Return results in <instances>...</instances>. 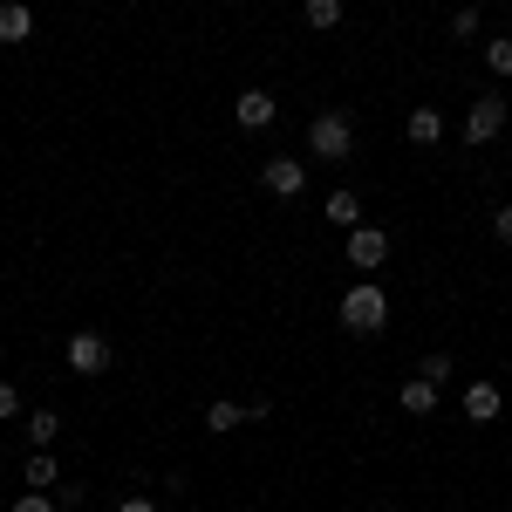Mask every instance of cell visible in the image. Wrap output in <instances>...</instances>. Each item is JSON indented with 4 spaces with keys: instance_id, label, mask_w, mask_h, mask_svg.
<instances>
[{
    "instance_id": "6da1fadb",
    "label": "cell",
    "mask_w": 512,
    "mask_h": 512,
    "mask_svg": "<svg viewBox=\"0 0 512 512\" xmlns=\"http://www.w3.org/2000/svg\"><path fill=\"white\" fill-rule=\"evenodd\" d=\"M383 321H390V294L376 280H355L349 294H342V328L349 335H383Z\"/></svg>"
},
{
    "instance_id": "7a4b0ae2",
    "label": "cell",
    "mask_w": 512,
    "mask_h": 512,
    "mask_svg": "<svg viewBox=\"0 0 512 512\" xmlns=\"http://www.w3.org/2000/svg\"><path fill=\"white\" fill-rule=\"evenodd\" d=\"M308 151H315L321 164H342L355 151V117L349 110H321V117L308 123Z\"/></svg>"
},
{
    "instance_id": "3957f363",
    "label": "cell",
    "mask_w": 512,
    "mask_h": 512,
    "mask_svg": "<svg viewBox=\"0 0 512 512\" xmlns=\"http://www.w3.org/2000/svg\"><path fill=\"white\" fill-rule=\"evenodd\" d=\"M62 362H69L76 376H110V335H103V328H76V335L62 342Z\"/></svg>"
},
{
    "instance_id": "277c9868",
    "label": "cell",
    "mask_w": 512,
    "mask_h": 512,
    "mask_svg": "<svg viewBox=\"0 0 512 512\" xmlns=\"http://www.w3.org/2000/svg\"><path fill=\"white\" fill-rule=\"evenodd\" d=\"M512 123V96H472V110H465V144H492L499 130Z\"/></svg>"
},
{
    "instance_id": "5b68a950",
    "label": "cell",
    "mask_w": 512,
    "mask_h": 512,
    "mask_svg": "<svg viewBox=\"0 0 512 512\" xmlns=\"http://www.w3.org/2000/svg\"><path fill=\"white\" fill-rule=\"evenodd\" d=\"M349 267L355 274H383V267H390V233H383V226H355L349 233Z\"/></svg>"
},
{
    "instance_id": "8992f818",
    "label": "cell",
    "mask_w": 512,
    "mask_h": 512,
    "mask_svg": "<svg viewBox=\"0 0 512 512\" xmlns=\"http://www.w3.org/2000/svg\"><path fill=\"white\" fill-rule=\"evenodd\" d=\"M260 192L301 198V192H308V164H301V158H267V164H260Z\"/></svg>"
},
{
    "instance_id": "52a82bcc",
    "label": "cell",
    "mask_w": 512,
    "mask_h": 512,
    "mask_svg": "<svg viewBox=\"0 0 512 512\" xmlns=\"http://www.w3.org/2000/svg\"><path fill=\"white\" fill-rule=\"evenodd\" d=\"M233 117H239V130H274V117H280V103H274V89H239V103H233Z\"/></svg>"
},
{
    "instance_id": "ba28073f",
    "label": "cell",
    "mask_w": 512,
    "mask_h": 512,
    "mask_svg": "<svg viewBox=\"0 0 512 512\" xmlns=\"http://www.w3.org/2000/svg\"><path fill=\"white\" fill-rule=\"evenodd\" d=\"M403 137H410L417 151H437V144H444V110H437V103H417V110L403 117Z\"/></svg>"
},
{
    "instance_id": "9c48e42d",
    "label": "cell",
    "mask_w": 512,
    "mask_h": 512,
    "mask_svg": "<svg viewBox=\"0 0 512 512\" xmlns=\"http://www.w3.org/2000/svg\"><path fill=\"white\" fill-rule=\"evenodd\" d=\"M458 410H465V424H492V417L506 410V396H499V383H465Z\"/></svg>"
},
{
    "instance_id": "30bf717a",
    "label": "cell",
    "mask_w": 512,
    "mask_h": 512,
    "mask_svg": "<svg viewBox=\"0 0 512 512\" xmlns=\"http://www.w3.org/2000/svg\"><path fill=\"white\" fill-rule=\"evenodd\" d=\"M28 35H35V7L28 0H0V48H14Z\"/></svg>"
},
{
    "instance_id": "8fae6325",
    "label": "cell",
    "mask_w": 512,
    "mask_h": 512,
    "mask_svg": "<svg viewBox=\"0 0 512 512\" xmlns=\"http://www.w3.org/2000/svg\"><path fill=\"white\" fill-rule=\"evenodd\" d=\"M239 424H253V417L239 410L233 396H212V403H205V431H212V437H233Z\"/></svg>"
},
{
    "instance_id": "7c38bea8",
    "label": "cell",
    "mask_w": 512,
    "mask_h": 512,
    "mask_svg": "<svg viewBox=\"0 0 512 512\" xmlns=\"http://www.w3.org/2000/svg\"><path fill=\"white\" fill-rule=\"evenodd\" d=\"M437 383H424V376H403V390H396V403H403V410H410V417H431L437 410Z\"/></svg>"
},
{
    "instance_id": "4fadbf2b",
    "label": "cell",
    "mask_w": 512,
    "mask_h": 512,
    "mask_svg": "<svg viewBox=\"0 0 512 512\" xmlns=\"http://www.w3.org/2000/svg\"><path fill=\"white\" fill-rule=\"evenodd\" d=\"M321 212H328V226H342V233H355V226H362V198H355L349 185H342V192H328V205H321Z\"/></svg>"
},
{
    "instance_id": "5bb4252c",
    "label": "cell",
    "mask_w": 512,
    "mask_h": 512,
    "mask_svg": "<svg viewBox=\"0 0 512 512\" xmlns=\"http://www.w3.org/2000/svg\"><path fill=\"white\" fill-rule=\"evenodd\" d=\"M21 485H28V492H55V485H62V465H55L48 451H35V458L21 465Z\"/></svg>"
},
{
    "instance_id": "9a60e30c",
    "label": "cell",
    "mask_w": 512,
    "mask_h": 512,
    "mask_svg": "<svg viewBox=\"0 0 512 512\" xmlns=\"http://www.w3.org/2000/svg\"><path fill=\"white\" fill-rule=\"evenodd\" d=\"M301 14H308V28H315V35H328V28H342L349 0H301Z\"/></svg>"
},
{
    "instance_id": "2e32d148",
    "label": "cell",
    "mask_w": 512,
    "mask_h": 512,
    "mask_svg": "<svg viewBox=\"0 0 512 512\" xmlns=\"http://www.w3.org/2000/svg\"><path fill=\"white\" fill-rule=\"evenodd\" d=\"M21 431H28V444H35V451H48V444L62 437V417H55V410H28V424H21Z\"/></svg>"
},
{
    "instance_id": "e0dca14e",
    "label": "cell",
    "mask_w": 512,
    "mask_h": 512,
    "mask_svg": "<svg viewBox=\"0 0 512 512\" xmlns=\"http://www.w3.org/2000/svg\"><path fill=\"white\" fill-rule=\"evenodd\" d=\"M417 376L444 390V383H458V362H451V355H444V349H431V355H424V362H417Z\"/></svg>"
},
{
    "instance_id": "ac0fdd59",
    "label": "cell",
    "mask_w": 512,
    "mask_h": 512,
    "mask_svg": "<svg viewBox=\"0 0 512 512\" xmlns=\"http://www.w3.org/2000/svg\"><path fill=\"white\" fill-rule=\"evenodd\" d=\"M485 69H492L499 82H512V35L506 41H485Z\"/></svg>"
},
{
    "instance_id": "d6986e66",
    "label": "cell",
    "mask_w": 512,
    "mask_h": 512,
    "mask_svg": "<svg viewBox=\"0 0 512 512\" xmlns=\"http://www.w3.org/2000/svg\"><path fill=\"white\" fill-rule=\"evenodd\" d=\"M478 28H485V14H478V7H458V14H451V41H472Z\"/></svg>"
},
{
    "instance_id": "ffe728a7",
    "label": "cell",
    "mask_w": 512,
    "mask_h": 512,
    "mask_svg": "<svg viewBox=\"0 0 512 512\" xmlns=\"http://www.w3.org/2000/svg\"><path fill=\"white\" fill-rule=\"evenodd\" d=\"M82 499H89V485H82V478H62V485H55V506H82Z\"/></svg>"
},
{
    "instance_id": "44dd1931",
    "label": "cell",
    "mask_w": 512,
    "mask_h": 512,
    "mask_svg": "<svg viewBox=\"0 0 512 512\" xmlns=\"http://www.w3.org/2000/svg\"><path fill=\"white\" fill-rule=\"evenodd\" d=\"M14 512H55V499H48V492H28V485H21V499H14Z\"/></svg>"
},
{
    "instance_id": "7402d4cb",
    "label": "cell",
    "mask_w": 512,
    "mask_h": 512,
    "mask_svg": "<svg viewBox=\"0 0 512 512\" xmlns=\"http://www.w3.org/2000/svg\"><path fill=\"white\" fill-rule=\"evenodd\" d=\"M14 417H21V390H14V383H0V424H14Z\"/></svg>"
},
{
    "instance_id": "603a6c76",
    "label": "cell",
    "mask_w": 512,
    "mask_h": 512,
    "mask_svg": "<svg viewBox=\"0 0 512 512\" xmlns=\"http://www.w3.org/2000/svg\"><path fill=\"white\" fill-rule=\"evenodd\" d=\"M492 239H506V246H512V205H499V212H492Z\"/></svg>"
},
{
    "instance_id": "cb8c5ba5",
    "label": "cell",
    "mask_w": 512,
    "mask_h": 512,
    "mask_svg": "<svg viewBox=\"0 0 512 512\" xmlns=\"http://www.w3.org/2000/svg\"><path fill=\"white\" fill-rule=\"evenodd\" d=\"M117 512H158V499H151V492H130V499H123Z\"/></svg>"
}]
</instances>
